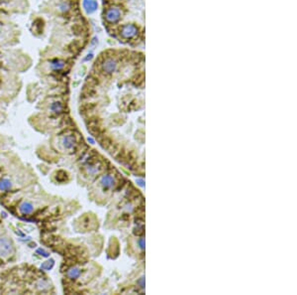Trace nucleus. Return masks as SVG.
Listing matches in <instances>:
<instances>
[{"label":"nucleus","mask_w":297,"mask_h":295,"mask_svg":"<svg viewBox=\"0 0 297 295\" xmlns=\"http://www.w3.org/2000/svg\"><path fill=\"white\" fill-rule=\"evenodd\" d=\"M103 23L107 32L124 45H145V0H103Z\"/></svg>","instance_id":"obj_1"},{"label":"nucleus","mask_w":297,"mask_h":295,"mask_svg":"<svg viewBox=\"0 0 297 295\" xmlns=\"http://www.w3.org/2000/svg\"><path fill=\"white\" fill-rule=\"evenodd\" d=\"M13 244L6 237H0V256L7 257L13 253Z\"/></svg>","instance_id":"obj_2"},{"label":"nucleus","mask_w":297,"mask_h":295,"mask_svg":"<svg viewBox=\"0 0 297 295\" xmlns=\"http://www.w3.org/2000/svg\"><path fill=\"white\" fill-rule=\"evenodd\" d=\"M100 184L103 187V189H111L115 185V179L112 175H104L100 179Z\"/></svg>","instance_id":"obj_3"},{"label":"nucleus","mask_w":297,"mask_h":295,"mask_svg":"<svg viewBox=\"0 0 297 295\" xmlns=\"http://www.w3.org/2000/svg\"><path fill=\"white\" fill-rule=\"evenodd\" d=\"M97 6L98 4L95 0H84L83 1V8L85 9L87 14L93 13L94 11H96Z\"/></svg>","instance_id":"obj_4"},{"label":"nucleus","mask_w":297,"mask_h":295,"mask_svg":"<svg viewBox=\"0 0 297 295\" xmlns=\"http://www.w3.org/2000/svg\"><path fill=\"white\" fill-rule=\"evenodd\" d=\"M74 143L75 139L72 135H66L61 139V144L66 149H72L74 146Z\"/></svg>","instance_id":"obj_5"},{"label":"nucleus","mask_w":297,"mask_h":295,"mask_svg":"<svg viewBox=\"0 0 297 295\" xmlns=\"http://www.w3.org/2000/svg\"><path fill=\"white\" fill-rule=\"evenodd\" d=\"M34 210V207L33 205L29 203V202H23L20 207H19V211L21 212V214L23 215H28V214H31V213L33 212Z\"/></svg>","instance_id":"obj_6"},{"label":"nucleus","mask_w":297,"mask_h":295,"mask_svg":"<svg viewBox=\"0 0 297 295\" xmlns=\"http://www.w3.org/2000/svg\"><path fill=\"white\" fill-rule=\"evenodd\" d=\"M80 273H81V271L78 267H72L67 271V276L71 279H77L80 276Z\"/></svg>","instance_id":"obj_7"},{"label":"nucleus","mask_w":297,"mask_h":295,"mask_svg":"<svg viewBox=\"0 0 297 295\" xmlns=\"http://www.w3.org/2000/svg\"><path fill=\"white\" fill-rule=\"evenodd\" d=\"M54 265H55V259H48L47 261L43 262L40 267H41L42 270L49 271V270H50V269H52V268L54 267Z\"/></svg>","instance_id":"obj_8"},{"label":"nucleus","mask_w":297,"mask_h":295,"mask_svg":"<svg viewBox=\"0 0 297 295\" xmlns=\"http://www.w3.org/2000/svg\"><path fill=\"white\" fill-rule=\"evenodd\" d=\"M12 186V183L9 179H2L0 180V191H6L9 190Z\"/></svg>","instance_id":"obj_9"},{"label":"nucleus","mask_w":297,"mask_h":295,"mask_svg":"<svg viewBox=\"0 0 297 295\" xmlns=\"http://www.w3.org/2000/svg\"><path fill=\"white\" fill-rule=\"evenodd\" d=\"M50 67L54 70H61V69L65 67V62L61 60H55L50 63Z\"/></svg>","instance_id":"obj_10"},{"label":"nucleus","mask_w":297,"mask_h":295,"mask_svg":"<svg viewBox=\"0 0 297 295\" xmlns=\"http://www.w3.org/2000/svg\"><path fill=\"white\" fill-rule=\"evenodd\" d=\"M50 109H52V111L56 112V114H58V112H61L62 110V105L59 102L53 103L52 105H50Z\"/></svg>","instance_id":"obj_11"},{"label":"nucleus","mask_w":297,"mask_h":295,"mask_svg":"<svg viewBox=\"0 0 297 295\" xmlns=\"http://www.w3.org/2000/svg\"><path fill=\"white\" fill-rule=\"evenodd\" d=\"M36 253H37L38 254H39V255L43 256V257H49V256H50V253H49V252H47L46 249L42 248H38V249L36 250Z\"/></svg>","instance_id":"obj_12"},{"label":"nucleus","mask_w":297,"mask_h":295,"mask_svg":"<svg viewBox=\"0 0 297 295\" xmlns=\"http://www.w3.org/2000/svg\"><path fill=\"white\" fill-rule=\"evenodd\" d=\"M138 243H139V246H140V248H141V249H145V240H144L143 237L139 238Z\"/></svg>","instance_id":"obj_13"},{"label":"nucleus","mask_w":297,"mask_h":295,"mask_svg":"<svg viewBox=\"0 0 297 295\" xmlns=\"http://www.w3.org/2000/svg\"><path fill=\"white\" fill-rule=\"evenodd\" d=\"M137 184L140 187H145V181L143 179H138L137 180Z\"/></svg>","instance_id":"obj_14"},{"label":"nucleus","mask_w":297,"mask_h":295,"mask_svg":"<svg viewBox=\"0 0 297 295\" xmlns=\"http://www.w3.org/2000/svg\"><path fill=\"white\" fill-rule=\"evenodd\" d=\"M138 283H140L141 288H144V287H145V278H144V277H141L140 280L138 281Z\"/></svg>","instance_id":"obj_15"},{"label":"nucleus","mask_w":297,"mask_h":295,"mask_svg":"<svg viewBox=\"0 0 297 295\" xmlns=\"http://www.w3.org/2000/svg\"><path fill=\"white\" fill-rule=\"evenodd\" d=\"M88 141H89L91 144H93V143H94V140L92 139V138H88Z\"/></svg>","instance_id":"obj_16"}]
</instances>
